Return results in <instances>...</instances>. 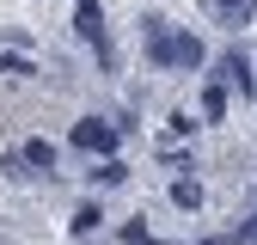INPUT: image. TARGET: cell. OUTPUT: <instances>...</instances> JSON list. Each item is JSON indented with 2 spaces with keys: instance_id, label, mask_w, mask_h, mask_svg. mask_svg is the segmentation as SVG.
<instances>
[{
  "instance_id": "cell-1",
  "label": "cell",
  "mask_w": 257,
  "mask_h": 245,
  "mask_svg": "<svg viewBox=\"0 0 257 245\" xmlns=\"http://www.w3.org/2000/svg\"><path fill=\"white\" fill-rule=\"evenodd\" d=\"M147 55H153V68H202V43L190 37V31L166 37L159 19H147Z\"/></svg>"
},
{
  "instance_id": "cell-2",
  "label": "cell",
  "mask_w": 257,
  "mask_h": 245,
  "mask_svg": "<svg viewBox=\"0 0 257 245\" xmlns=\"http://www.w3.org/2000/svg\"><path fill=\"white\" fill-rule=\"evenodd\" d=\"M116 141H122V129H116V122H104V116H80V122H74V147H80V153H98V160H110Z\"/></svg>"
},
{
  "instance_id": "cell-3",
  "label": "cell",
  "mask_w": 257,
  "mask_h": 245,
  "mask_svg": "<svg viewBox=\"0 0 257 245\" xmlns=\"http://www.w3.org/2000/svg\"><path fill=\"white\" fill-rule=\"evenodd\" d=\"M74 25H80V37L92 43V55L110 68L116 55H110V37H104V13H98V0H74Z\"/></svg>"
},
{
  "instance_id": "cell-4",
  "label": "cell",
  "mask_w": 257,
  "mask_h": 245,
  "mask_svg": "<svg viewBox=\"0 0 257 245\" xmlns=\"http://www.w3.org/2000/svg\"><path fill=\"white\" fill-rule=\"evenodd\" d=\"M220 74H233V86H239V92H251V86H257V80H251V61H245V49H227Z\"/></svg>"
},
{
  "instance_id": "cell-5",
  "label": "cell",
  "mask_w": 257,
  "mask_h": 245,
  "mask_svg": "<svg viewBox=\"0 0 257 245\" xmlns=\"http://www.w3.org/2000/svg\"><path fill=\"white\" fill-rule=\"evenodd\" d=\"M19 160H25L31 172H49V166H55V147H49V141H25V153H19Z\"/></svg>"
},
{
  "instance_id": "cell-6",
  "label": "cell",
  "mask_w": 257,
  "mask_h": 245,
  "mask_svg": "<svg viewBox=\"0 0 257 245\" xmlns=\"http://www.w3.org/2000/svg\"><path fill=\"white\" fill-rule=\"evenodd\" d=\"M202 116H208V122L227 116V86H220V80H208V92H202Z\"/></svg>"
},
{
  "instance_id": "cell-7",
  "label": "cell",
  "mask_w": 257,
  "mask_h": 245,
  "mask_svg": "<svg viewBox=\"0 0 257 245\" xmlns=\"http://www.w3.org/2000/svg\"><path fill=\"white\" fill-rule=\"evenodd\" d=\"M220 19L227 25H257V0H220Z\"/></svg>"
},
{
  "instance_id": "cell-8",
  "label": "cell",
  "mask_w": 257,
  "mask_h": 245,
  "mask_svg": "<svg viewBox=\"0 0 257 245\" xmlns=\"http://www.w3.org/2000/svg\"><path fill=\"white\" fill-rule=\"evenodd\" d=\"M172 202H178V208H196V202H202V184H196V178H172Z\"/></svg>"
},
{
  "instance_id": "cell-9",
  "label": "cell",
  "mask_w": 257,
  "mask_h": 245,
  "mask_svg": "<svg viewBox=\"0 0 257 245\" xmlns=\"http://www.w3.org/2000/svg\"><path fill=\"white\" fill-rule=\"evenodd\" d=\"M98 221H104V214H98V202H80V208H74V233H92Z\"/></svg>"
},
{
  "instance_id": "cell-10",
  "label": "cell",
  "mask_w": 257,
  "mask_h": 245,
  "mask_svg": "<svg viewBox=\"0 0 257 245\" xmlns=\"http://www.w3.org/2000/svg\"><path fill=\"white\" fill-rule=\"evenodd\" d=\"M92 178H98V184H122V178H128V172H122V166H116V160H104V166H98V172H92Z\"/></svg>"
},
{
  "instance_id": "cell-11",
  "label": "cell",
  "mask_w": 257,
  "mask_h": 245,
  "mask_svg": "<svg viewBox=\"0 0 257 245\" xmlns=\"http://www.w3.org/2000/svg\"><path fill=\"white\" fill-rule=\"evenodd\" d=\"M0 74H31V61L25 55H0Z\"/></svg>"
},
{
  "instance_id": "cell-12",
  "label": "cell",
  "mask_w": 257,
  "mask_h": 245,
  "mask_svg": "<svg viewBox=\"0 0 257 245\" xmlns=\"http://www.w3.org/2000/svg\"><path fill=\"white\" fill-rule=\"evenodd\" d=\"M239 245H257V214H251V227L239 233Z\"/></svg>"
},
{
  "instance_id": "cell-13",
  "label": "cell",
  "mask_w": 257,
  "mask_h": 245,
  "mask_svg": "<svg viewBox=\"0 0 257 245\" xmlns=\"http://www.w3.org/2000/svg\"><path fill=\"white\" fill-rule=\"evenodd\" d=\"M202 245H233V239H202Z\"/></svg>"
}]
</instances>
